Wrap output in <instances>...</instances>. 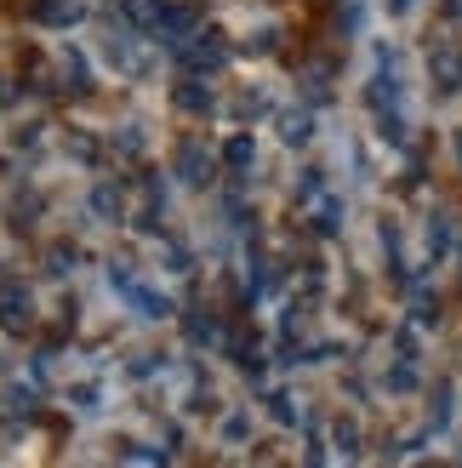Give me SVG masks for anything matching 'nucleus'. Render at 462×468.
<instances>
[{"label": "nucleus", "mask_w": 462, "mask_h": 468, "mask_svg": "<svg viewBox=\"0 0 462 468\" xmlns=\"http://www.w3.org/2000/svg\"><path fill=\"white\" fill-rule=\"evenodd\" d=\"M172 52H177V63L189 69V75H217V69L228 63V40H223L217 29H205V23H200V29H194V35H183Z\"/></svg>", "instance_id": "f03ea898"}, {"label": "nucleus", "mask_w": 462, "mask_h": 468, "mask_svg": "<svg viewBox=\"0 0 462 468\" xmlns=\"http://www.w3.org/2000/svg\"><path fill=\"white\" fill-rule=\"evenodd\" d=\"M423 63H428L434 98H462V35H457V23H440V29L428 35Z\"/></svg>", "instance_id": "f257e3e1"}, {"label": "nucleus", "mask_w": 462, "mask_h": 468, "mask_svg": "<svg viewBox=\"0 0 462 468\" xmlns=\"http://www.w3.org/2000/svg\"><path fill=\"white\" fill-rule=\"evenodd\" d=\"M0 325H6V332H23V325H29V292L0 286Z\"/></svg>", "instance_id": "423d86ee"}, {"label": "nucleus", "mask_w": 462, "mask_h": 468, "mask_svg": "<svg viewBox=\"0 0 462 468\" xmlns=\"http://www.w3.org/2000/svg\"><path fill=\"white\" fill-rule=\"evenodd\" d=\"M86 0H29V17L46 29H75V23H86Z\"/></svg>", "instance_id": "39448f33"}, {"label": "nucleus", "mask_w": 462, "mask_h": 468, "mask_svg": "<svg viewBox=\"0 0 462 468\" xmlns=\"http://www.w3.org/2000/svg\"><path fill=\"white\" fill-rule=\"evenodd\" d=\"M223 160H228V172H251V160H257V144H251L246 132H240V137H228Z\"/></svg>", "instance_id": "6e6552de"}, {"label": "nucleus", "mask_w": 462, "mask_h": 468, "mask_svg": "<svg viewBox=\"0 0 462 468\" xmlns=\"http://www.w3.org/2000/svg\"><path fill=\"white\" fill-rule=\"evenodd\" d=\"M286 144H309V114H286Z\"/></svg>", "instance_id": "1a4fd4ad"}, {"label": "nucleus", "mask_w": 462, "mask_h": 468, "mask_svg": "<svg viewBox=\"0 0 462 468\" xmlns=\"http://www.w3.org/2000/svg\"><path fill=\"white\" fill-rule=\"evenodd\" d=\"M103 58L121 69V75H131V80H137V75H149V63H154V52L143 46V29H131V23H126V29H109Z\"/></svg>", "instance_id": "7ed1b4c3"}, {"label": "nucleus", "mask_w": 462, "mask_h": 468, "mask_svg": "<svg viewBox=\"0 0 462 468\" xmlns=\"http://www.w3.org/2000/svg\"><path fill=\"white\" fill-rule=\"evenodd\" d=\"M177 172H183V183H194V189H200V183L212 177V154H205L200 144H183L177 149Z\"/></svg>", "instance_id": "0eeeda50"}, {"label": "nucleus", "mask_w": 462, "mask_h": 468, "mask_svg": "<svg viewBox=\"0 0 462 468\" xmlns=\"http://www.w3.org/2000/svg\"><path fill=\"white\" fill-rule=\"evenodd\" d=\"M411 6H417V0H388V12H411Z\"/></svg>", "instance_id": "9d476101"}, {"label": "nucleus", "mask_w": 462, "mask_h": 468, "mask_svg": "<svg viewBox=\"0 0 462 468\" xmlns=\"http://www.w3.org/2000/svg\"><path fill=\"white\" fill-rule=\"evenodd\" d=\"M114 6H121V23H131V29H143V35H154V40H160L172 0H114Z\"/></svg>", "instance_id": "20e7f679"}]
</instances>
